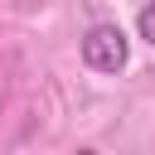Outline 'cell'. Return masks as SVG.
<instances>
[{
  "label": "cell",
  "instance_id": "obj_1",
  "mask_svg": "<svg viewBox=\"0 0 155 155\" xmlns=\"http://www.w3.org/2000/svg\"><path fill=\"white\" fill-rule=\"evenodd\" d=\"M126 34L116 29V24H97V29H87V39H82V63L87 68H97V73H116V68H126Z\"/></svg>",
  "mask_w": 155,
  "mask_h": 155
},
{
  "label": "cell",
  "instance_id": "obj_2",
  "mask_svg": "<svg viewBox=\"0 0 155 155\" xmlns=\"http://www.w3.org/2000/svg\"><path fill=\"white\" fill-rule=\"evenodd\" d=\"M136 29H140V39H145V44L155 48V0H150V5L140 10V19H136Z\"/></svg>",
  "mask_w": 155,
  "mask_h": 155
}]
</instances>
